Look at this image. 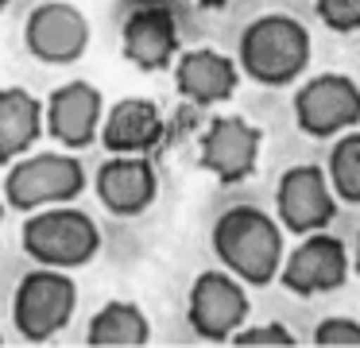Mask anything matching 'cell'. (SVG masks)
I'll list each match as a JSON object with an SVG mask.
<instances>
[{"label": "cell", "mask_w": 360, "mask_h": 348, "mask_svg": "<svg viewBox=\"0 0 360 348\" xmlns=\"http://www.w3.org/2000/svg\"><path fill=\"white\" fill-rule=\"evenodd\" d=\"M210 244L221 267H229L240 283L267 286L283 267V224L259 205H229L213 221Z\"/></svg>", "instance_id": "1"}, {"label": "cell", "mask_w": 360, "mask_h": 348, "mask_svg": "<svg viewBox=\"0 0 360 348\" xmlns=\"http://www.w3.org/2000/svg\"><path fill=\"white\" fill-rule=\"evenodd\" d=\"M310 31L287 12H264L252 23H244L236 62L259 85H290L310 66Z\"/></svg>", "instance_id": "2"}, {"label": "cell", "mask_w": 360, "mask_h": 348, "mask_svg": "<svg viewBox=\"0 0 360 348\" xmlns=\"http://www.w3.org/2000/svg\"><path fill=\"white\" fill-rule=\"evenodd\" d=\"M24 240V252L35 263H47V267H86L89 259H97L101 252V228L86 209L74 205H43L32 209V217L20 228Z\"/></svg>", "instance_id": "3"}, {"label": "cell", "mask_w": 360, "mask_h": 348, "mask_svg": "<svg viewBox=\"0 0 360 348\" xmlns=\"http://www.w3.org/2000/svg\"><path fill=\"white\" fill-rule=\"evenodd\" d=\"M74 309H78V286L63 267H35L16 283L12 294V321H16L20 337L43 344L55 333L70 325Z\"/></svg>", "instance_id": "4"}, {"label": "cell", "mask_w": 360, "mask_h": 348, "mask_svg": "<svg viewBox=\"0 0 360 348\" xmlns=\"http://www.w3.org/2000/svg\"><path fill=\"white\" fill-rule=\"evenodd\" d=\"M86 190V167L78 155L63 151H39L20 159L4 174V201L16 209H43L74 201Z\"/></svg>", "instance_id": "5"}, {"label": "cell", "mask_w": 360, "mask_h": 348, "mask_svg": "<svg viewBox=\"0 0 360 348\" xmlns=\"http://www.w3.org/2000/svg\"><path fill=\"white\" fill-rule=\"evenodd\" d=\"M295 124L314 139L341 136L360 124V85L349 74H314L290 97Z\"/></svg>", "instance_id": "6"}, {"label": "cell", "mask_w": 360, "mask_h": 348, "mask_svg": "<svg viewBox=\"0 0 360 348\" xmlns=\"http://www.w3.org/2000/svg\"><path fill=\"white\" fill-rule=\"evenodd\" d=\"M275 217L287 232H318L337 217V193L329 182L326 167L318 162H298L279 174L275 186Z\"/></svg>", "instance_id": "7"}, {"label": "cell", "mask_w": 360, "mask_h": 348, "mask_svg": "<svg viewBox=\"0 0 360 348\" xmlns=\"http://www.w3.org/2000/svg\"><path fill=\"white\" fill-rule=\"evenodd\" d=\"M248 294L233 271H202L186 294V321L202 340H233L248 321Z\"/></svg>", "instance_id": "8"}, {"label": "cell", "mask_w": 360, "mask_h": 348, "mask_svg": "<svg viewBox=\"0 0 360 348\" xmlns=\"http://www.w3.org/2000/svg\"><path fill=\"white\" fill-rule=\"evenodd\" d=\"M259 147H264V128L248 116H213L198 143V162L217 178L221 186H236L256 174Z\"/></svg>", "instance_id": "9"}, {"label": "cell", "mask_w": 360, "mask_h": 348, "mask_svg": "<svg viewBox=\"0 0 360 348\" xmlns=\"http://www.w3.org/2000/svg\"><path fill=\"white\" fill-rule=\"evenodd\" d=\"M24 46L47 66H70L89 51V20L70 0H43L24 20Z\"/></svg>", "instance_id": "10"}, {"label": "cell", "mask_w": 360, "mask_h": 348, "mask_svg": "<svg viewBox=\"0 0 360 348\" xmlns=\"http://www.w3.org/2000/svg\"><path fill=\"white\" fill-rule=\"evenodd\" d=\"M349 271H352V255L345 247V240H337L326 228H318V232H306L302 244L283 255L279 283L290 294H298V298H314V294L345 286Z\"/></svg>", "instance_id": "11"}, {"label": "cell", "mask_w": 360, "mask_h": 348, "mask_svg": "<svg viewBox=\"0 0 360 348\" xmlns=\"http://www.w3.org/2000/svg\"><path fill=\"white\" fill-rule=\"evenodd\" d=\"M94 190L117 217H140L159 198V174L148 155H112L97 167Z\"/></svg>", "instance_id": "12"}, {"label": "cell", "mask_w": 360, "mask_h": 348, "mask_svg": "<svg viewBox=\"0 0 360 348\" xmlns=\"http://www.w3.org/2000/svg\"><path fill=\"white\" fill-rule=\"evenodd\" d=\"M120 51L132 66L148 70H167L179 58V20L167 4H140L128 12L124 27H120Z\"/></svg>", "instance_id": "13"}, {"label": "cell", "mask_w": 360, "mask_h": 348, "mask_svg": "<svg viewBox=\"0 0 360 348\" xmlns=\"http://www.w3.org/2000/svg\"><path fill=\"white\" fill-rule=\"evenodd\" d=\"M101 120H105V97L94 82L74 77L47 97V131L63 147H74V151L89 147L101 136Z\"/></svg>", "instance_id": "14"}, {"label": "cell", "mask_w": 360, "mask_h": 348, "mask_svg": "<svg viewBox=\"0 0 360 348\" xmlns=\"http://www.w3.org/2000/svg\"><path fill=\"white\" fill-rule=\"evenodd\" d=\"M174 85L194 105H221L240 85V62H233L213 46H194L174 58Z\"/></svg>", "instance_id": "15"}, {"label": "cell", "mask_w": 360, "mask_h": 348, "mask_svg": "<svg viewBox=\"0 0 360 348\" xmlns=\"http://www.w3.org/2000/svg\"><path fill=\"white\" fill-rule=\"evenodd\" d=\"M163 112L148 97H124L105 112L101 120V143L112 155H148L163 139Z\"/></svg>", "instance_id": "16"}, {"label": "cell", "mask_w": 360, "mask_h": 348, "mask_svg": "<svg viewBox=\"0 0 360 348\" xmlns=\"http://www.w3.org/2000/svg\"><path fill=\"white\" fill-rule=\"evenodd\" d=\"M47 124V105L24 85L0 89V162L32 151V143L43 136Z\"/></svg>", "instance_id": "17"}, {"label": "cell", "mask_w": 360, "mask_h": 348, "mask_svg": "<svg viewBox=\"0 0 360 348\" xmlns=\"http://www.w3.org/2000/svg\"><path fill=\"white\" fill-rule=\"evenodd\" d=\"M86 340L97 348H124V344H148L151 340V321L136 302L128 298H109L94 314L86 329Z\"/></svg>", "instance_id": "18"}, {"label": "cell", "mask_w": 360, "mask_h": 348, "mask_svg": "<svg viewBox=\"0 0 360 348\" xmlns=\"http://www.w3.org/2000/svg\"><path fill=\"white\" fill-rule=\"evenodd\" d=\"M329 182L341 201L360 205V131L349 128L329 147Z\"/></svg>", "instance_id": "19"}, {"label": "cell", "mask_w": 360, "mask_h": 348, "mask_svg": "<svg viewBox=\"0 0 360 348\" xmlns=\"http://www.w3.org/2000/svg\"><path fill=\"white\" fill-rule=\"evenodd\" d=\"M314 12L329 31H341V35L360 27V0H314Z\"/></svg>", "instance_id": "20"}, {"label": "cell", "mask_w": 360, "mask_h": 348, "mask_svg": "<svg viewBox=\"0 0 360 348\" xmlns=\"http://www.w3.org/2000/svg\"><path fill=\"white\" fill-rule=\"evenodd\" d=\"M233 344H295V333L283 321H264V325H240L233 333Z\"/></svg>", "instance_id": "21"}, {"label": "cell", "mask_w": 360, "mask_h": 348, "mask_svg": "<svg viewBox=\"0 0 360 348\" xmlns=\"http://www.w3.org/2000/svg\"><path fill=\"white\" fill-rule=\"evenodd\" d=\"M314 344H360L356 317H326L314 325Z\"/></svg>", "instance_id": "22"}, {"label": "cell", "mask_w": 360, "mask_h": 348, "mask_svg": "<svg viewBox=\"0 0 360 348\" xmlns=\"http://www.w3.org/2000/svg\"><path fill=\"white\" fill-rule=\"evenodd\" d=\"M194 4H202V8H225L229 0H194Z\"/></svg>", "instance_id": "23"}, {"label": "cell", "mask_w": 360, "mask_h": 348, "mask_svg": "<svg viewBox=\"0 0 360 348\" xmlns=\"http://www.w3.org/2000/svg\"><path fill=\"white\" fill-rule=\"evenodd\" d=\"M352 267H356V278H360V236H356V255H352Z\"/></svg>", "instance_id": "24"}, {"label": "cell", "mask_w": 360, "mask_h": 348, "mask_svg": "<svg viewBox=\"0 0 360 348\" xmlns=\"http://www.w3.org/2000/svg\"><path fill=\"white\" fill-rule=\"evenodd\" d=\"M4 8H8V0H0V12H4Z\"/></svg>", "instance_id": "25"}, {"label": "cell", "mask_w": 360, "mask_h": 348, "mask_svg": "<svg viewBox=\"0 0 360 348\" xmlns=\"http://www.w3.org/2000/svg\"><path fill=\"white\" fill-rule=\"evenodd\" d=\"M0 224H4V205H0Z\"/></svg>", "instance_id": "26"}, {"label": "cell", "mask_w": 360, "mask_h": 348, "mask_svg": "<svg viewBox=\"0 0 360 348\" xmlns=\"http://www.w3.org/2000/svg\"><path fill=\"white\" fill-rule=\"evenodd\" d=\"M0 344H4V333H0Z\"/></svg>", "instance_id": "27"}]
</instances>
